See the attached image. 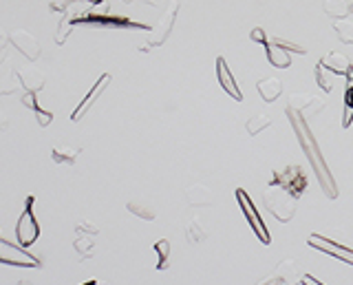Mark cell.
I'll return each instance as SVG.
<instances>
[{
	"label": "cell",
	"instance_id": "cell-37",
	"mask_svg": "<svg viewBox=\"0 0 353 285\" xmlns=\"http://www.w3.org/2000/svg\"><path fill=\"white\" fill-rule=\"evenodd\" d=\"M9 124H11L9 113L5 111V108H0V133H5V130L9 128Z\"/></svg>",
	"mask_w": 353,
	"mask_h": 285
},
{
	"label": "cell",
	"instance_id": "cell-23",
	"mask_svg": "<svg viewBox=\"0 0 353 285\" xmlns=\"http://www.w3.org/2000/svg\"><path fill=\"white\" fill-rule=\"evenodd\" d=\"M73 250L77 252L80 261H86V259L95 257V244H93V239L88 237V235H77V239L73 241Z\"/></svg>",
	"mask_w": 353,
	"mask_h": 285
},
{
	"label": "cell",
	"instance_id": "cell-42",
	"mask_svg": "<svg viewBox=\"0 0 353 285\" xmlns=\"http://www.w3.org/2000/svg\"><path fill=\"white\" fill-rule=\"evenodd\" d=\"M82 285H97V281H86V283H82Z\"/></svg>",
	"mask_w": 353,
	"mask_h": 285
},
{
	"label": "cell",
	"instance_id": "cell-32",
	"mask_svg": "<svg viewBox=\"0 0 353 285\" xmlns=\"http://www.w3.org/2000/svg\"><path fill=\"white\" fill-rule=\"evenodd\" d=\"M351 124H353V82H349L345 93V119H342V126H351Z\"/></svg>",
	"mask_w": 353,
	"mask_h": 285
},
{
	"label": "cell",
	"instance_id": "cell-18",
	"mask_svg": "<svg viewBox=\"0 0 353 285\" xmlns=\"http://www.w3.org/2000/svg\"><path fill=\"white\" fill-rule=\"evenodd\" d=\"M20 89H22V84H20V80H18L16 67L3 69V64H0V97L16 95Z\"/></svg>",
	"mask_w": 353,
	"mask_h": 285
},
{
	"label": "cell",
	"instance_id": "cell-19",
	"mask_svg": "<svg viewBox=\"0 0 353 285\" xmlns=\"http://www.w3.org/2000/svg\"><path fill=\"white\" fill-rule=\"evenodd\" d=\"M22 104H25L31 113H36V119H38V124L42 128H47L53 122V113L51 111H44V108L40 106L38 93H25V95H22Z\"/></svg>",
	"mask_w": 353,
	"mask_h": 285
},
{
	"label": "cell",
	"instance_id": "cell-35",
	"mask_svg": "<svg viewBox=\"0 0 353 285\" xmlns=\"http://www.w3.org/2000/svg\"><path fill=\"white\" fill-rule=\"evenodd\" d=\"M71 5H73V0H53L51 9H53V12H66Z\"/></svg>",
	"mask_w": 353,
	"mask_h": 285
},
{
	"label": "cell",
	"instance_id": "cell-44",
	"mask_svg": "<svg viewBox=\"0 0 353 285\" xmlns=\"http://www.w3.org/2000/svg\"><path fill=\"white\" fill-rule=\"evenodd\" d=\"M97 285H104V283H97Z\"/></svg>",
	"mask_w": 353,
	"mask_h": 285
},
{
	"label": "cell",
	"instance_id": "cell-1",
	"mask_svg": "<svg viewBox=\"0 0 353 285\" xmlns=\"http://www.w3.org/2000/svg\"><path fill=\"white\" fill-rule=\"evenodd\" d=\"M285 115H287V119H290V124L294 128V135L298 139V144H301L305 157L309 159V166H312L316 179L320 184V188H323V193L329 197V199H336V197H338V184L334 179V175H331V168H329V164H327V159L323 155V150H320V144H318V139L314 135V130L309 128L307 119L298 113L296 108L287 106Z\"/></svg>",
	"mask_w": 353,
	"mask_h": 285
},
{
	"label": "cell",
	"instance_id": "cell-39",
	"mask_svg": "<svg viewBox=\"0 0 353 285\" xmlns=\"http://www.w3.org/2000/svg\"><path fill=\"white\" fill-rule=\"evenodd\" d=\"M301 285H325V283L318 281L314 274H303V277H301Z\"/></svg>",
	"mask_w": 353,
	"mask_h": 285
},
{
	"label": "cell",
	"instance_id": "cell-20",
	"mask_svg": "<svg viewBox=\"0 0 353 285\" xmlns=\"http://www.w3.org/2000/svg\"><path fill=\"white\" fill-rule=\"evenodd\" d=\"M256 89L265 102H276L283 95V82L279 78H263L256 82Z\"/></svg>",
	"mask_w": 353,
	"mask_h": 285
},
{
	"label": "cell",
	"instance_id": "cell-9",
	"mask_svg": "<svg viewBox=\"0 0 353 285\" xmlns=\"http://www.w3.org/2000/svg\"><path fill=\"white\" fill-rule=\"evenodd\" d=\"M9 45H14L18 49V53H22V56H25L27 60H31V62H36L40 58V53H42L38 38L31 36L27 29H14V31H11Z\"/></svg>",
	"mask_w": 353,
	"mask_h": 285
},
{
	"label": "cell",
	"instance_id": "cell-11",
	"mask_svg": "<svg viewBox=\"0 0 353 285\" xmlns=\"http://www.w3.org/2000/svg\"><path fill=\"white\" fill-rule=\"evenodd\" d=\"M290 106L296 108V111L301 113L305 119H309V117H316L320 111H325L327 104L312 93H294L290 97Z\"/></svg>",
	"mask_w": 353,
	"mask_h": 285
},
{
	"label": "cell",
	"instance_id": "cell-16",
	"mask_svg": "<svg viewBox=\"0 0 353 285\" xmlns=\"http://www.w3.org/2000/svg\"><path fill=\"white\" fill-rule=\"evenodd\" d=\"M208 226L205 222L199 215L190 217L188 219V224H185V239H188V244L190 246H201L203 241L208 239Z\"/></svg>",
	"mask_w": 353,
	"mask_h": 285
},
{
	"label": "cell",
	"instance_id": "cell-29",
	"mask_svg": "<svg viewBox=\"0 0 353 285\" xmlns=\"http://www.w3.org/2000/svg\"><path fill=\"white\" fill-rule=\"evenodd\" d=\"M331 75H334V73H331L327 67H323V64H316V82H318V86H320V89H323V91H334V78H331Z\"/></svg>",
	"mask_w": 353,
	"mask_h": 285
},
{
	"label": "cell",
	"instance_id": "cell-3",
	"mask_svg": "<svg viewBox=\"0 0 353 285\" xmlns=\"http://www.w3.org/2000/svg\"><path fill=\"white\" fill-rule=\"evenodd\" d=\"M176 14H179V0H172L168 9H165V14L159 18V23L148 31L146 42L139 45V51H150L154 47H161L163 42L168 40V36L172 34L174 23H176Z\"/></svg>",
	"mask_w": 353,
	"mask_h": 285
},
{
	"label": "cell",
	"instance_id": "cell-7",
	"mask_svg": "<svg viewBox=\"0 0 353 285\" xmlns=\"http://www.w3.org/2000/svg\"><path fill=\"white\" fill-rule=\"evenodd\" d=\"M307 244H309V248H314L318 252H325V255L334 257V259L347 263V266L353 268V248L342 246V244H338V241L327 239L323 235H309L307 237Z\"/></svg>",
	"mask_w": 353,
	"mask_h": 285
},
{
	"label": "cell",
	"instance_id": "cell-17",
	"mask_svg": "<svg viewBox=\"0 0 353 285\" xmlns=\"http://www.w3.org/2000/svg\"><path fill=\"white\" fill-rule=\"evenodd\" d=\"M82 153V146H73V144H66V141H58L51 150V159L55 164H66V166H73L77 155Z\"/></svg>",
	"mask_w": 353,
	"mask_h": 285
},
{
	"label": "cell",
	"instance_id": "cell-34",
	"mask_svg": "<svg viewBox=\"0 0 353 285\" xmlns=\"http://www.w3.org/2000/svg\"><path fill=\"white\" fill-rule=\"evenodd\" d=\"M7 45H9V34H5V29L0 27V64L7 62Z\"/></svg>",
	"mask_w": 353,
	"mask_h": 285
},
{
	"label": "cell",
	"instance_id": "cell-40",
	"mask_svg": "<svg viewBox=\"0 0 353 285\" xmlns=\"http://www.w3.org/2000/svg\"><path fill=\"white\" fill-rule=\"evenodd\" d=\"M128 3H130V0H128ZM137 3H141V5H148V7H157V5H159L157 0H137Z\"/></svg>",
	"mask_w": 353,
	"mask_h": 285
},
{
	"label": "cell",
	"instance_id": "cell-27",
	"mask_svg": "<svg viewBox=\"0 0 353 285\" xmlns=\"http://www.w3.org/2000/svg\"><path fill=\"white\" fill-rule=\"evenodd\" d=\"M270 124H272V119H270L268 115H265V113H256V115H252V117L248 119L245 128H248V133H250V135H259L261 130L270 128Z\"/></svg>",
	"mask_w": 353,
	"mask_h": 285
},
{
	"label": "cell",
	"instance_id": "cell-12",
	"mask_svg": "<svg viewBox=\"0 0 353 285\" xmlns=\"http://www.w3.org/2000/svg\"><path fill=\"white\" fill-rule=\"evenodd\" d=\"M216 80L221 84V89H223L230 97H234L236 102L243 100V91L239 89V82L234 80V73L230 71V67H228V62H225L223 56L216 58Z\"/></svg>",
	"mask_w": 353,
	"mask_h": 285
},
{
	"label": "cell",
	"instance_id": "cell-30",
	"mask_svg": "<svg viewBox=\"0 0 353 285\" xmlns=\"http://www.w3.org/2000/svg\"><path fill=\"white\" fill-rule=\"evenodd\" d=\"M71 27H73L71 14H69V12H64V16H62V20H60V27H58V36H55V42H58V45H64L66 38L71 36Z\"/></svg>",
	"mask_w": 353,
	"mask_h": 285
},
{
	"label": "cell",
	"instance_id": "cell-15",
	"mask_svg": "<svg viewBox=\"0 0 353 285\" xmlns=\"http://www.w3.org/2000/svg\"><path fill=\"white\" fill-rule=\"evenodd\" d=\"M320 64L327 67L334 75H342V78H349V82H353V64L345 56H340V53H329L327 58L320 60Z\"/></svg>",
	"mask_w": 353,
	"mask_h": 285
},
{
	"label": "cell",
	"instance_id": "cell-14",
	"mask_svg": "<svg viewBox=\"0 0 353 285\" xmlns=\"http://www.w3.org/2000/svg\"><path fill=\"white\" fill-rule=\"evenodd\" d=\"M185 202L192 208H210V206H214V195L208 186L192 184L185 188Z\"/></svg>",
	"mask_w": 353,
	"mask_h": 285
},
{
	"label": "cell",
	"instance_id": "cell-8",
	"mask_svg": "<svg viewBox=\"0 0 353 285\" xmlns=\"http://www.w3.org/2000/svg\"><path fill=\"white\" fill-rule=\"evenodd\" d=\"M272 181L283 186V188H287V190H292L298 197L307 190V177H305V170L301 166H285L281 170H276L272 175Z\"/></svg>",
	"mask_w": 353,
	"mask_h": 285
},
{
	"label": "cell",
	"instance_id": "cell-21",
	"mask_svg": "<svg viewBox=\"0 0 353 285\" xmlns=\"http://www.w3.org/2000/svg\"><path fill=\"white\" fill-rule=\"evenodd\" d=\"M276 274L283 277L285 285H301V270H298V263L296 259H285L279 263V268H276Z\"/></svg>",
	"mask_w": 353,
	"mask_h": 285
},
{
	"label": "cell",
	"instance_id": "cell-10",
	"mask_svg": "<svg viewBox=\"0 0 353 285\" xmlns=\"http://www.w3.org/2000/svg\"><path fill=\"white\" fill-rule=\"evenodd\" d=\"M110 84V73H102L97 78V82L93 84V89L88 91L86 95H84V100L75 106V111L71 113V122H80V119L91 111V106L99 100V95H102L104 91H106V86Z\"/></svg>",
	"mask_w": 353,
	"mask_h": 285
},
{
	"label": "cell",
	"instance_id": "cell-38",
	"mask_svg": "<svg viewBox=\"0 0 353 285\" xmlns=\"http://www.w3.org/2000/svg\"><path fill=\"white\" fill-rule=\"evenodd\" d=\"M259 285H285V281H283V277H279V274H272V277H268V279H263Z\"/></svg>",
	"mask_w": 353,
	"mask_h": 285
},
{
	"label": "cell",
	"instance_id": "cell-4",
	"mask_svg": "<svg viewBox=\"0 0 353 285\" xmlns=\"http://www.w3.org/2000/svg\"><path fill=\"white\" fill-rule=\"evenodd\" d=\"M33 204H36V197L29 195L25 199V210H22L16 224V237L22 248H31L40 237V224L36 219V213H33Z\"/></svg>",
	"mask_w": 353,
	"mask_h": 285
},
{
	"label": "cell",
	"instance_id": "cell-22",
	"mask_svg": "<svg viewBox=\"0 0 353 285\" xmlns=\"http://www.w3.org/2000/svg\"><path fill=\"white\" fill-rule=\"evenodd\" d=\"M265 56H268V60H270V64L272 67H276V69H287L292 64V58H290V53H287L285 49H281V47H276L274 42H265Z\"/></svg>",
	"mask_w": 353,
	"mask_h": 285
},
{
	"label": "cell",
	"instance_id": "cell-25",
	"mask_svg": "<svg viewBox=\"0 0 353 285\" xmlns=\"http://www.w3.org/2000/svg\"><path fill=\"white\" fill-rule=\"evenodd\" d=\"M323 12L329 18L340 20V18H345L351 12V7L347 5V0H325V3H323Z\"/></svg>",
	"mask_w": 353,
	"mask_h": 285
},
{
	"label": "cell",
	"instance_id": "cell-2",
	"mask_svg": "<svg viewBox=\"0 0 353 285\" xmlns=\"http://www.w3.org/2000/svg\"><path fill=\"white\" fill-rule=\"evenodd\" d=\"M263 206L274 219L287 224L292 222L294 215H296V208H298V195H294L292 190L283 188L279 184H270L268 188L263 190Z\"/></svg>",
	"mask_w": 353,
	"mask_h": 285
},
{
	"label": "cell",
	"instance_id": "cell-6",
	"mask_svg": "<svg viewBox=\"0 0 353 285\" xmlns=\"http://www.w3.org/2000/svg\"><path fill=\"white\" fill-rule=\"evenodd\" d=\"M0 263L3 266H14V268H40V259L33 257L27 248L0 237Z\"/></svg>",
	"mask_w": 353,
	"mask_h": 285
},
{
	"label": "cell",
	"instance_id": "cell-41",
	"mask_svg": "<svg viewBox=\"0 0 353 285\" xmlns=\"http://www.w3.org/2000/svg\"><path fill=\"white\" fill-rule=\"evenodd\" d=\"M86 3H93V5H99L102 0H86Z\"/></svg>",
	"mask_w": 353,
	"mask_h": 285
},
{
	"label": "cell",
	"instance_id": "cell-43",
	"mask_svg": "<svg viewBox=\"0 0 353 285\" xmlns=\"http://www.w3.org/2000/svg\"><path fill=\"white\" fill-rule=\"evenodd\" d=\"M351 12H353V5H351Z\"/></svg>",
	"mask_w": 353,
	"mask_h": 285
},
{
	"label": "cell",
	"instance_id": "cell-36",
	"mask_svg": "<svg viewBox=\"0 0 353 285\" xmlns=\"http://www.w3.org/2000/svg\"><path fill=\"white\" fill-rule=\"evenodd\" d=\"M250 38L254 40V42H261V45H265V42H268L270 38L265 36V31L261 29V27H256V29H252V34H250Z\"/></svg>",
	"mask_w": 353,
	"mask_h": 285
},
{
	"label": "cell",
	"instance_id": "cell-13",
	"mask_svg": "<svg viewBox=\"0 0 353 285\" xmlns=\"http://www.w3.org/2000/svg\"><path fill=\"white\" fill-rule=\"evenodd\" d=\"M18 80L22 84V91L25 93H40L47 84V75L38 69H27V67H16Z\"/></svg>",
	"mask_w": 353,
	"mask_h": 285
},
{
	"label": "cell",
	"instance_id": "cell-5",
	"mask_svg": "<svg viewBox=\"0 0 353 285\" xmlns=\"http://www.w3.org/2000/svg\"><path fill=\"white\" fill-rule=\"evenodd\" d=\"M234 197H236V202H239L241 213L245 215V219H248V224H250V228H252V233L259 237L261 244H265V246L272 244V235H270L268 226L263 224V219H261V215H259V210H256V206H254L252 197H250L245 190H243V188H236Z\"/></svg>",
	"mask_w": 353,
	"mask_h": 285
},
{
	"label": "cell",
	"instance_id": "cell-26",
	"mask_svg": "<svg viewBox=\"0 0 353 285\" xmlns=\"http://www.w3.org/2000/svg\"><path fill=\"white\" fill-rule=\"evenodd\" d=\"M157 250V270H168L170 268V241L168 239H159L154 244Z\"/></svg>",
	"mask_w": 353,
	"mask_h": 285
},
{
	"label": "cell",
	"instance_id": "cell-28",
	"mask_svg": "<svg viewBox=\"0 0 353 285\" xmlns=\"http://www.w3.org/2000/svg\"><path fill=\"white\" fill-rule=\"evenodd\" d=\"M334 29H336L340 42H345V45H353V23H351V20H345V18L336 20Z\"/></svg>",
	"mask_w": 353,
	"mask_h": 285
},
{
	"label": "cell",
	"instance_id": "cell-24",
	"mask_svg": "<svg viewBox=\"0 0 353 285\" xmlns=\"http://www.w3.org/2000/svg\"><path fill=\"white\" fill-rule=\"evenodd\" d=\"M126 210L132 213L135 217H139V219H143V222H154V219H157V210H154L150 204H143V202H137V199L128 202Z\"/></svg>",
	"mask_w": 353,
	"mask_h": 285
},
{
	"label": "cell",
	"instance_id": "cell-31",
	"mask_svg": "<svg viewBox=\"0 0 353 285\" xmlns=\"http://www.w3.org/2000/svg\"><path fill=\"white\" fill-rule=\"evenodd\" d=\"M270 42H274L276 47H281V49H285L287 53H301V56H305L307 53V49L303 47V45H298V42H292V40H285V38H270Z\"/></svg>",
	"mask_w": 353,
	"mask_h": 285
},
{
	"label": "cell",
	"instance_id": "cell-33",
	"mask_svg": "<svg viewBox=\"0 0 353 285\" xmlns=\"http://www.w3.org/2000/svg\"><path fill=\"white\" fill-rule=\"evenodd\" d=\"M75 233H77V235L95 237V235H99V228H97V224H93V222H86V219H80V222L75 224Z\"/></svg>",
	"mask_w": 353,
	"mask_h": 285
}]
</instances>
